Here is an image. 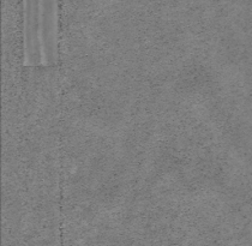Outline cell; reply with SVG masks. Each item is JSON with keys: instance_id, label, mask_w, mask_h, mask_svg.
Masks as SVG:
<instances>
[{"instance_id": "cell-1", "label": "cell", "mask_w": 252, "mask_h": 246, "mask_svg": "<svg viewBox=\"0 0 252 246\" xmlns=\"http://www.w3.org/2000/svg\"><path fill=\"white\" fill-rule=\"evenodd\" d=\"M40 37L43 64H56L58 60V27H57L56 1H40Z\"/></svg>"}, {"instance_id": "cell-2", "label": "cell", "mask_w": 252, "mask_h": 246, "mask_svg": "<svg viewBox=\"0 0 252 246\" xmlns=\"http://www.w3.org/2000/svg\"><path fill=\"white\" fill-rule=\"evenodd\" d=\"M24 51L27 65L43 64L40 37V1L24 2Z\"/></svg>"}]
</instances>
